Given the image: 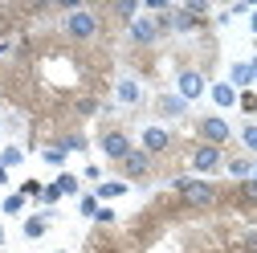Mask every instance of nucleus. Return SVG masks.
Segmentation results:
<instances>
[{
  "instance_id": "nucleus-32",
  "label": "nucleus",
  "mask_w": 257,
  "mask_h": 253,
  "mask_svg": "<svg viewBox=\"0 0 257 253\" xmlns=\"http://www.w3.org/2000/svg\"><path fill=\"white\" fill-rule=\"evenodd\" d=\"M249 33L257 37V5H253V13H249Z\"/></svg>"
},
{
  "instance_id": "nucleus-4",
  "label": "nucleus",
  "mask_w": 257,
  "mask_h": 253,
  "mask_svg": "<svg viewBox=\"0 0 257 253\" xmlns=\"http://www.w3.org/2000/svg\"><path fill=\"white\" fill-rule=\"evenodd\" d=\"M220 168H224V147L200 143L196 151H192V172H196V180H204V176H212V172H220Z\"/></svg>"
},
{
  "instance_id": "nucleus-7",
  "label": "nucleus",
  "mask_w": 257,
  "mask_h": 253,
  "mask_svg": "<svg viewBox=\"0 0 257 253\" xmlns=\"http://www.w3.org/2000/svg\"><path fill=\"white\" fill-rule=\"evenodd\" d=\"M168 147H172V131H168V126H143L139 151H147V155H164Z\"/></svg>"
},
{
  "instance_id": "nucleus-35",
  "label": "nucleus",
  "mask_w": 257,
  "mask_h": 253,
  "mask_svg": "<svg viewBox=\"0 0 257 253\" xmlns=\"http://www.w3.org/2000/svg\"><path fill=\"white\" fill-rule=\"evenodd\" d=\"M9 49H13V45H9V41H0V57H5V53H9Z\"/></svg>"
},
{
  "instance_id": "nucleus-27",
  "label": "nucleus",
  "mask_w": 257,
  "mask_h": 253,
  "mask_svg": "<svg viewBox=\"0 0 257 253\" xmlns=\"http://www.w3.org/2000/svg\"><path fill=\"white\" fill-rule=\"evenodd\" d=\"M41 188H45V184H37V180H25V184H21V196H25V200H37V196H41Z\"/></svg>"
},
{
  "instance_id": "nucleus-25",
  "label": "nucleus",
  "mask_w": 257,
  "mask_h": 253,
  "mask_svg": "<svg viewBox=\"0 0 257 253\" xmlns=\"http://www.w3.org/2000/svg\"><path fill=\"white\" fill-rule=\"evenodd\" d=\"M237 106H241L245 114H257V94H253V90H241V94H237Z\"/></svg>"
},
{
  "instance_id": "nucleus-37",
  "label": "nucleus",
  "mask_w": 257,
  "mask_h": 253,
  "mask_svg": "<svg viewBox=\"0 0 257 253\" xmlns=\"http://www.w3.org/2000/svg\"><path fill=\"white\" fill-rule=\"evenodd\" d=\"M0 241H5V225H0Z\"/></svg>"
},
{
  "instance_id": "nucleus-21",
  "label": "nucleus",
  "mask_w": 257,
  "mask_h": 253,
  "mask_svg": "<svg viewBox=\"0 0 257 253\" xmlns=\"http://www.w3.org/2000/svg\"><path fill=\"white\" fill-rule=\"evenodd\" d=\"M98 208H102V204H98V196H94V192H82V196H78V212H82L86 220L98 216Z\"/></svg>"
},
{
  "instance_id": "nucleus-12",
  "label": "nucleus",
  "mask_w": 257,
  "mask_h": 253,
  "mask_svg": "<svg viewBox=\"0 0 257 253\" xmlns=\"http://www.w3.org/2000/svg\"><path fill=\"white\" fill-rule=\"evenodd\" d=\"M224 82H229L237 94H241V90H253V70H249V61H233V66H229V78H224Z\"/></svg>"
},
{
  "instance_id": "nucleus-9",
  "label": "nucleus",
  "mask_w": 257,
  "mask_h": 253,
  "mask_svg": "<svg viewBox=\"0 0 257 253\" xmlns=\"http://www.w3.org/2000/svg\"><path fill=\"white\" fill-rule=\"evenodd\" d=\"M147 172H151V155L135 147V151L122 160V176H126V184H131V180H147Z\"/></svg>"
},
{
  "instance_id": "nucleus-30",
  "label": "nucleus",
  "mask_w": 257,
  "mask_h": 253,
  "mask_svg": "<svg viewBox=\"0 0 257 253\" xmlns=\"http://www.w3.org/2000/svg\"><path fill=\"white\" fill-rule=\"evenodd\" d=\"M86 180H90V184H102V168L90 164V168H86Z\"/></svg>"
},
{
  "instance_id": "nucleus-36",
  "label": "nucleus",
  "mask_w": 257,
  "mask_h": 253,
  "mask_svg": "<svg viewBox=\"0 0 257 253\" xmlns=\"http://www.w3.org/2000/svg\"><path fill=\"white\" fill-rule=\"evenodd\" d=\"M249 180H253V184H257V160H253V176H249Z\"/></svg>"
},
{
  "instance_id": "nucleus-18",
  "label": "nucleus",
  "mask_w": 257,
  "mask_h": 253,
  "mask_svg": "<svg viewBox=\"0 0 257 253\" xmlns=\"http://www.w3.org/2000/svg\"><path fill=\"white\" fill-rule=\"evenodd\" d=\"M53 184H57V192H61V196H82V180H78L74 172H57Z\"/></svg>"
},
{
  "instance_id": "nucleus-23",
  "label": "nucleus",
  "mask_w": 257,
  "mask_h": 253,
  "mask_svg": "<svg viewBox=\"0 0 257 253\" xmlns=\"http://www.w3.org/2000/svg\"><path fill=\"white\" fill-rule=\"evenodd\" d=\"M114 13H118V21H126V25H131V21L139 17V0H118V5H114Z\"/></svg>"
},
{
  "instance_id": "nucleus-31",
  "label": "nucleus",
  "mask_w": 257,
  "mask_h": 253,
  "mask_svg": "<svg viewBox=\"0 0 257 253\" xmlns=\"http://www.w3.org/2000/svg\"><path fill=\"white\" fill-rule=\"evenodd\" d=\"M241 196H249V200H257V184H253V180H245V184H241Z\"/></svg>"
},
{
  "instance_id": "nucleus-14",
  "label": "nucleus",
  "mask_w": 257,
  "mask_h": 253,
  "mask_svg": "<svg viewBox=\"0 0 257 253\" xmlns=\"http://www.w3.org/2000/svg\"><path fill=\"white\" fill-rule=\"evenodd\" d=\"M126 188H131L126 180H102L98 188H94V196H98V204L102 200H118V196H126Z\"/></svg>"
},
{
  "instance_id": "nucleus-29",
  "label": "nucleus",
  "mask_w": 257,
  "mask_h": 253,
  "mask_svg": "<svg viewBox=\"0 0 257 253\" xmlns=\"http://www.w3.org/2000/svg\"><path fill=\"white\" fill-rule=\"evenodd\" d=\"M94 225H114V208H106V204H102V208H98V216H94Z\"/></svg>"
},
{
  "instance_id": "nucleus-34",
  "label": "nucleus",
  "mask_w": 257,
  "mask_h": 253,
  "mask_svg": "<svg viewBox=\"0 0 257 253\" xmlns=\"http://www.w3.org/2000/svg\"><path fill=\"white\" fill-rule=\"evenodd\" d=\"M5 184H9V172H5V168H0V188H5Z\"/></svg>"
},
{
  "instance_id": "nucleus-8",
  "label": "nucleus",
  "mask_w": 257,
  "mask_h": 253,
  "mask_svg": "<svg viewBox=\"0 0 257 253\" xmlns=\"http://www.w3.org/2000/svg\"><path fill=\"white\" fill-rule=\"evenodd\" d=\"M126 37H131L135 45H155V41H159V25H155V17H135L131 25H126Z\"/></svg>"
},
{
  "instance_id": "nucleus-15",
  "label": "nucleus",
  "mask_w": 257,
  "mask_h": 253,
  "mask_svg": "<svg viewBox=\"0 0 257 253\" xmlns=\"http://www.w3.org/2000/svg\"><path fill=\"white\" fill-rule=\"evenodd\" d=\"M208 98H212L216 106H237V90H233L229 82H212V86H208Z\"/></svg>"
},
{
  "instance_id": "nucleus-10",
  "label": "nucleus",
  "mask_w": 257,
  "mask_h": 253,
  "mask_svg": "<svg viewBox=\"0 0 257 253\" xmlns=\"http://www.w3.org/2000/svg\"><path fill=\"white\" fill-rule=\"evenodd\" d=\"M114 98H118L122 106H139V102H143V86H139L135 78H118V82H114Z\"/></svg>"
},
{
  "instance_id": "nucleus-16",
  "label": "nucleus",
  "mask_w": 257,
  "mask_h": 253,
  "mask_svg": "<svg viewBox=\"0 0 257 253\" xmlns=\"http://www.w3.org/2000/svg\"><path fill=\"white\" fill-rule=\"evenodd\" d=\"M224 172H229L233 180H241V184H245V180L253 176V160H249V155H237V160H224Z\"/></svg>"
},
{
  "instance_id": "nucleus-11",
  "label": "nucleus",
  "mask_w": 257,
  "mask_h": 253,
  "mask_svg": "<svg viewBox=\"0 0 257 253\" xmlns=\"http://www.w3.org/2000/svg\"><path fill=\"white\" fill-rule=\"evenodd\" d=\"M49 225H53V208H45V212H33L25 220V237L29 241H41L45 233H49Z\"/></svg>"
},
{
  "instance_id": "nucleus-2",
  "label": "nucleus",
  "mask_w": 257,
  "mask_h": 253,
  "mask_svg": "<svg viewBox=\"0 0 257 253\" xmlns=\"http://www.w3.org/2000/svg\"><path fill=\"white\" fill-rule=\"evenodd\" d=\"M61 29H66L74 41H94V37H98V13H90V9H74V13H66Z\"/></svg>"
},
{
  "instance_id": "nucleus-5",
  "label": "nucleus",
  "mask_w": 257,
  "mask_h": 253,
  "mask_svg": "<svg viewBox=\"0 0 257 253\" xmlns=\"http://www.w3.org/2000/svg\"><path fill=\"white\" fill-rule=\"evenodd\" d=\"M233 139V126L224 122L220 114H204L200 118V143H208V147H224Z\"/></svg>"
},
{
  "instance_id": "nucleus-24",
  "label": "nucleus",
  "mask_w": 257,
  "mask_h": 253,
  "mask_svg": "<svg viewBox=\"0 0 257 253\" xmlns=\"http://www.w3.org/2000/svg\"><path fill=\"white\" fill-rule=\"evenodd\" d=\"M241 147H245L249 155H257V122H249L245 131H241Z\"/></svg>"
},
{
  "instance_id": "nucleus-1",
  "label": "nucleus",
  "mask_w": 257,
  "mask_h": 253,
  "mask_svg": "<svg viewBox=\"0 0 257 253\" xmlns=\"http://www.w3.org/2000/svg\"><path fill=\"white\" fill-rule=\"evenodd\" d=\"M172 188L180 192V200L188 204V208H212L216 204V184L212 180H196V176H176L172 180Z\"/></svg>"
},
{
  "instance_id": "nucleus-3",
  "label": "nucleus",
  "mask_w": 257,
  "mask_h": 253,
  "mask_svg": "<svg viewBox=\"0 0 257 253\" xmlns=\"http://www.w3.org/2000/svg\"><path fill=\"white\" fill-rule=\"evenodd\" d=\"M98 147H102V155H106L110 164H122L126 155L135 151L131 135H126V131H114V126H110V131H102V135H98Z\"/></svg>"
},
{
  "instance_id": "nucleus-20",
  "label": "nucleus",
  "mask_w": 257,
  "mask_h": 253,
  "mask_svg": "<svg viewBox=\"0 0 257 253\" xmlns=\"http://www.w3.org/2000/svg\"><path fill=\"white\" fill-rule=\"evenodd\" d=\"M41 160H45L49 168H66V160H70V155L61 151L57 143H45V147H41Z\"/></svg>"
},
{
  "instance_id": "nucleus-28",
  "label": "nucleus",
  "mask_w": 257,
  "mask_h": 253,
  "mask_svg": "<svg viewBox=\"0 0 257 253\" xmlns=\"http://www.w3.org/2000/svg\"><path fill=\"white\" fill-rule=\"evenodd\" d=\"M78 114H82V118L98 114V102H94V98H78Z\"/></svg>"
},
{
  "instance_id": "nucleus-17",
  "label": "nucleus",
  "mask_w": 257,
  "mask_h": 253,
  "mask_svg": "<svg viewBox=\"0 0 257 253\" xmlns=\"http://www.w3.org/2000/svg\"><path fill=\"white\" fill-rule=\"evenodd\" d=\"M61 151H66V155H74V151H86L90 147V139L82 135V131H66V135H61V139H53Z\"/></svg>"
},
{
  "instance_id": "nucleus-6",
  "label": "nucleus",
  "mask_w": 257,
  "mask_h": 253,
  "mask_svg": "<svg viewBox=\"0 0 257 253\" xmlns=\"http://www.w3.org/2000/svg\"><path fill=\"white\" fill-rule=\"evenodd\" d=\"M204 90H208V82H204L200 70H180V74H176V94H180L184 102H196Z\"/></svg>"
},
{
  "instance_id": "nucleus-33",
  "label": "nucleus",
  "mask_w": 257,
  "mask_h": 253,
  "mask_svg": "<svg viewBox=\"0 0 257 253\" xmlns=\"http://www.w3.org/2000/svg\"><path fill=\"white\" fill-rule=\"evenodd\" d=\"M249 70H253V86H257V53L249 57Z\"/></svg>"
},
{
  "instance_id": "nucleus-22",
  "label": "nucleus",
  "mask_w": 257,
  "mask_h": 253,
  "mask_svg": "<svg viewBox=\"0 0 257 253\" xmlns=\"http://www.w3.org/2000/svg\"><path fill=\"white\" fill-rule=\"evenodd\" d=\"M25 204H29V200H25L21 192H9V196H5V204H0V212H5V216H21V212H25Z\"/></svg>"
},
{
  "instance_id": "nucleus-38",
  "label": "nucleus",
  "mask_w": 257,
  "mask_h": 253,
  "mask_svg": "<svg viewBox=\"0 0 257 253\" xmlns=\"http://www.w3.org/2000/svg\"><path fill=\"white\" fill-rule=\"evenodd\" d=\"M57 253H66V249H57Z\"/></svg>"
},
{
  "instance_id": "nucleus-26",
  "label": "nucleus",
  "mask_w": 257,
  "mask_h": 253,
  "mask_svg": "<svg viewBox=\"0 0 257 253\" xmlns=\"http://www.w3.org/2000/svg\"><path fill=\"white\" fill-rule=\"evenodd\" d=\"M57 200H61V192H57V184H45V188H41V196H37V204H45V208H53Z\"/></svg>"
},
{
  "instance_id": "nucleus-13",
  "label": "nucleus",
  "mask_w": 257,
  "mask_h": 253,
  "mask_svg": "<svg viewBox=\"0 0 257 253\" xmlns=\"http://www.w3.org/2000/svg\"><path fill=\"white\" fill-rule=\"evenodd\" d=\"M155 110L164 114V118H184V114H188V102L180 98V94H159V102H155Z\"/></svg>"
},
{
  "instance_id": "nucleus-19",
  "label": "nucleus",
  "mask_w": 257,
  "mask_h": 253,
  "mask_svg": "<svg viewBox=\"0 0 257 253\" xmlns=\"http://www.w3.org/2000/svg\"><path fill=\"white\" fill-rule=\"evenodd\" d=\"M21 160H25V147H17V143H9L5 151H0V168H5V172L21 168Z\"/></svg>"
}]
</instances>
